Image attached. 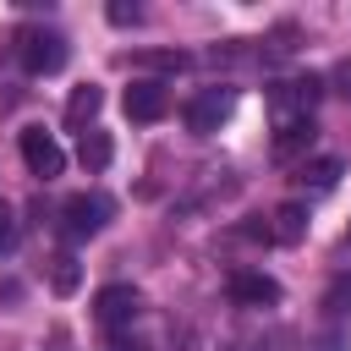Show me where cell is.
Returning a JSON list of instances; mask_svg holds the SVG:
<instances>
[{"mask_svg":"<svg viewBox=\"0 0 351 351\" xmlns=\"http://www.w3.org/2000/svg\"><path fill=\"white\" fill-rule=\"evenodd\" d=\"M66 55H71L66 33H55V27H44V22H27V27L16 33V60H22V71H33V77L60 71Z\"/></svg>","mask_w":351,"mask_h":351,"instance_id":"cell-1","label":"cell"},{"mask_svg":"<svg viewBox=\"0 0 351 351\" xmlns=\"http://www.w3.org/2000/svg\"><path fill=\"white\" fill-rule=\"evenodd\" d=\"M230 110H236V88H230V82H208V88H197V93L181 104V121H186L192 137H214V132L230 121Z\"/></svg>","mask_w":351,"mask_h":351,"instance_id":"cell-2","label":"cell"},{"mask_svg":"<svg viewBox=\"0 0 351 351\" xmlns=\"http://www.w3.org/2000/svg\"><path fill=\"white\" fill-rule=\"evenodd\" d=\"M110 214H115V203H110L104 192H71V197L60 203V230H66L71 241H88V236H99V230L110 225Z\"/></svg>","mask_w":351,"mask_h":351,"instance_id":"cell-3","label":"cell"},{"mask_svg":"<svg viewBox=\"0 0 351 351\" xmlns=\"http://www.w3.org/2000/svg\"><path fill=\"white\" fill-rule=\"evenodd\" d=\"M318 77H285V82H274L269 88V115H274V126H285V121H313V104H318Z\"/></svg>","mask_w":351,"mask_h":351,"instance_id":"cell-4","label":"cell"},{"mask_svg":"<svg viewBox=\"0 0 351 351\" xmlns=\"http://www.w3.org/2000/svg\"><path fill=\"white\" fill-rule=\"evenodd\" d=\"M16 148H22V165H27L38 181H55V176L66 170V148H60V143H55L44 126H22Z\"/></svg>","mask_w":351,"mask_h":351,"instance_id":"cell-5","label":"cell"},{"mask_svg":"<svg viewBox=\"0 0 351 351\" xmlns=\"http://www.w3.org/2000/svg\"><path fill=\"white\" fill-rule=\"evenodd\" d=\"M93 318H99L110 335H121V329H132V324L143 318V296H137L132 285H104V291L93 296Z\"/></svg>","mask_w":351,"mask_h":351,"instance_id":"cell-6","label":"cell"},{"mask_svg":"<svg viewBox=\"0 0 351 351\" xmlns=\"http://www.w3.org/2000/svg\"><path fill=\"white\" fill-rule=\"evenodd\" d=\"M121 104H126L132 121H165V115H170V88L154 82V77H137V82L121 93Z\"/></svg>","mask_w":351,"mask_h":351,"instance_id":"cell-7","label":"cell"},{"mask_svg":"<svg viewBox=\"0 0 351 351\" xmlns=\"http://www.w3.org/2000/svg\"><path fill=\"white\" fill-rule=\"evenodd\" d=\"M230 302L236 307H274L280 302V285L269 274H258V269H241V274H230Z\"/></svg>","mask_w":351,"mask_h":351,"instance_id":"cell-8","label":"cell"},{"mask_svg":"<svg viewBox=\"0 0 351 351\" xmlns=\"http://www.w3.org/2000/svg\"><path fill=\"white\" fill-rule=\"evenodd\" d=\"M313 137H318L313 121H285V126H274V159H296L302 148H313Z\"/></svg>","mask_w":351,"mask_h":351,"instance_id":"cell-9","label":"cell"},{"mask_svg":"<svg viewBox=\"0 0 351 351\" xmlns=\"http://www.w3.org/2000/svg\"><path fill=\"white\" fill-rule=\"evenodd\" d=\"M77 159H82L88 170H110V159H115V143H110V132H99V126L77 132Z\"/></svg>","mask_w":351,"mask_h":351,"instance_id":"cell-10","label":"cell"},{"mask_svg":"<svg viewBox=\"0 0 351 351\" xmlns=\"http://www.w3.org/2000/svg\"><path fill=\"white\" fill-rule=\"evenodd\" d=\"M340 176H346V165H340V159H313V165H302L296 186L318 197V192H335V186H340Z\"/></svg>","mask_w":351,"mask_h":351,"instance_id":"cell-11","label":"cell"},{"mask_svg":"<svg viewBox=\"0 0 351 351\" xmlns=\"http://www.w3.org/2000/svg\"><path fill=\"white\" fill-rule=\"evenodd\" d=\"M99 104H104V93H99L93 82H82V88H71V99H66V121H71L77 132H88L93 115H99Z\"/></svg>","mask_w":351,"mask_h":351,"instance_id":"cell-12","label":"cell"},{"mask_svg":"<svg viewBox=\"0 0 351 351\" xmlns=\"http://www.w3.org/2000/svg\"><path fill=\"white\" fill-rule=\"evenodd\" d=\"M269 236H274V241H285V247H291V241H302V236H307V203H280V208H274Z\"/></svg>","mask_w":351,"mask_h":351,"instance_id":"cell-13","label":"cell"},{"mask_svg":"<svg viewBox=\"0 0 351 351\" xmlns=\"http://www.w3.org/2000/svg\"><path fill=\"white\" fill-rule=\"evenodd\" d=\"M324 313H329V318H346V313H351V269L329 280V291H324Z\"/></svg>","mask_w":351,"mask_h":351,"instance_id":"cell-14","label":"cell"},{"mask_svg":"<svg viewBox=\"0 0 351 351\" xmlns=\"http://www.w3.org/2000/svg\"><path fill=\"white\" fill-rule=\"evenodd\" d=\"M132 66H154V71H181L186 55L181 49H154V55H132Z\"/></svg>","mask_w":351,"mask_h":351,"instance_id":"cell-15","label":"cell"},{"mask_svg":"<svg viewBox=\"0 0 351 351\" xmlns=\"http://www.w3.org/2000/svg\"><path fill=\"white\" fill-rule=\"evenodd\" d=\"M77 280H82V269H77V258H71V252H60V258H55V291L66 296V291H77Z\"/></svg>","mask_w":351,"mask_h":351,"instance_id":"cell-16","label":"cell"},{"mask_svg":"<svg viewBox=\"0 0 351 351\" xmlns=\"http://www.w3.org/2000/svg\"><path fill=\"white\" fill-rule=\"evenodd\" d=\"M11 247H16V214H11L5 203H0V258H5Z\"/></svg>","mask_w":351,"mask_h":351,"instance_id":"cell-17","label":"cell"},{"mask_svg":"<svg viewBox=\"0 0 351 351\" xmlns=\"http://www.w3.org/2000/svg\"><path fill=\"white\" fill-rule=\"evenodd\" d=\"M110 22H115V27H132V22H143V5H126V0H115V5H110Z\"/></svg>","mask_w":351,"mask_h":351,"instance_id":"cell-18","label":"cell"},{"mask_svg":"<svg viewBox=\"0 0 351 351\" xmlns=\"http://www.w3.org/2000/svg\"><path fill=\"white\" fill-rule=\"evenodd\" d=\"M329 82H335V88H340V93H346V99H351V60H340V66H335V77H329Z\"/></svg>","mask_w":351,"mask_h":351,"instance_id":"cell-19","label":"cell"}]
</instances>
